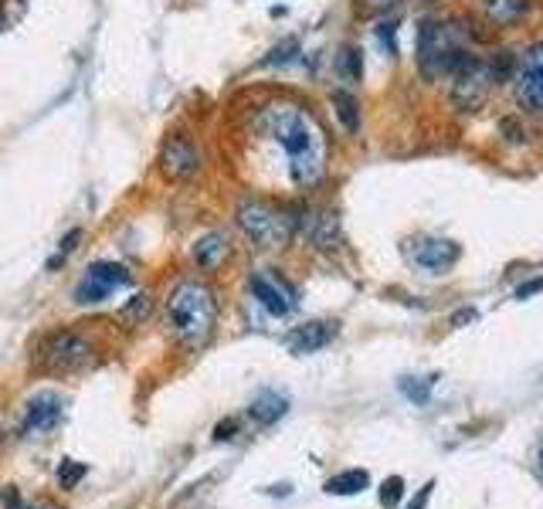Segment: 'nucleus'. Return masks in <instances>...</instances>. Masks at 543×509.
Masks as SVG:
<instances>
[{"label": "nucleus", "instance_id": "nucleus-19", "mask_svg": "<svg viewBox=\"0 0 543 509\" xmlns=\"http://www.w3.org/2000/svg\"><path fill=\"white\" fill-rule=\"evenodd\" d=\"M330 106H333L336 119H340V126L347 129V133H360V102H357L353 92L333 89L330 92Z\"/></svg>", "mask_w": 543, "mask_h": 509}, {"label": "nucleus", "instance_id": "nucleus-27", "mask_svg": "<svg viewBox=\"0 0 543 509\" xmlns=\"http://www.w3.org/2000/svg\"><path fill=\"white\" fill-rule=\"evenodd\" d=\"M82 476H85V465L65 459V462H62V472H58V482H62V486L68 489V486H75V482H79Z\"/></svg>", "mask_w": 543, "mask_h": 509}, {"label": "nucleus", "instance_id": "nucleus-23", "mask_svg": "<svg viewBox=\"0 0 543 509\" xmlns=\"http://www.w3.org/2000/svg\"><path fill=\"white\" fill-rule=\"evenodd\" d=\"M150 309H153V299L146 296V292H140V296L129 299V306L123 309V319H126V323H133V319L140 323V319L150 316Z\"/></svg>", "mask_w": 543, "mask_h": 509}, {"label": "nucleus", "instance_id": "nucleus-17", "mask_svg": "<svg viewBox=\"0 0 543 509\" xmlns=\"http://www.w3.org/2000/svg\"><path fill=\"white\" fill-rule=\"evenodd\" d=\"M286 411H289V398L279 391H262L252 401V408H248L255 425H275L279 418H286Z\"/></svg>", "mask_w": 543, "mask_h": 509}, {"label": "nucleus", "instance_id": "nucleus-2", "mask_svg": "<svg viewBox=\"0 0 543 509\" xmlns=\"http://www.w3.org/2000/svg\"><path fill=\"white\" fill-rule=\"evenodd\" d=\"M469 28L455 17H428L418 28V68L428 82L452 79L459 68L472 62Z\"/></svg>", "mask_w": 543, "mask_h": 509}, {"label": "nucleus", "instance_id": "nucleus-21", "mask_svg": "<svg viewBox=\"0 0 543 509\" xmlns=\"http://www.w3.org/2000/svg\"><path fill=\"white\" fill-rule=\"evenodd\" d=\"M432 384H435V377H428V381H421V377H404L401 391H404V398H408V401L425 404V401H428V391H432Z\"/></svg>", "mask_w": 543, "mask_h": 509}, {"label": "nucleus", "instance_id": "nucleus-11", "mask_svg": "<svg viewBox=\"0 0 543 509\" xmlns=\"http://www.w3.org/2000/svg\"><path fill=\"white\" fill-rule=\"evenodd\" d=\"M248 286H252V296L258 299V303H262L265 313L289 316L292 309H296V292H292V286H286V282H282L279 275L255 272Z\"/></svg>", "mask_w": 543, "mask_h": 509}, {"label": "nucleus", "instance_id": "nucleus-9", "mask_svg": "<svg viewBox=\"0 0 543 509\" xmlns=\"http://www.w3.org/2000/svg\"><path fill=\"white\" fill-rule=\"evenodd\" d=\"M296 231H303V238L313 248H320V252H336V248L343 245L340 221H336V211H330V207H306V211L299 214Z\"/></svg>", "mask_w": 543, "mask_h": 509}, {"label": "nucleus", "instance_id": "nucleus-32", "mask_svg": "<svg viewBox=\"0 0 543 509\" xmlns=\"http://www.w3.org/2000/svg\"><path fill=\"white\" fill-rule=\"evenodd\" d=\"M7 503H11V509H28V506H21V499H17V493H7Z\"/></svg>", "mask_w": 543, "mask_h": 509}, {"label": "nucleus", "instance_id": "nucleus-20", "mask_svg": "<svg viewBox=\"0 0 543 509\" xmlns=\"http://www.w3.org/2000/svg\"><path fill=\"white\" fill-rule=\"evenodd\" d=\"M367 486H370L367 472L350 469V472H340V476H333L330 482H326V493L330 496H357V493H364Z\"/></svg>", "mask_w": 543, "mask_h": 509}, {"label": "nucleus", "instance_id": "nucleus-25", "mask_svg": "<svg viewBox=\"0 0 543 509\" xmlns=\"http://www.w3.org/2000/svg\"><path fill=\"white\" fill-rule=\"evenodd\" d=\"M520 68H533V72H543V41H533L530 48H523Z\"/></svg>", "mask_w": 543, "mask_h": 509}, {"label": "nucleus", "instance_id": "nucleus-33", "mask_svg": "<svg viewBox=\"0 0 543 509\" xmlns=\"http://www.w3.org/2000/svg\"><path fill=\"white\" fill-rule=\"evenodd\" d=\"M540 465H543V442H540Z\"/></svg>", "mask_w": 543, "mask_h": 509}, {"label": "nucleus", "instance_id": "nucleus-4", "mask_svg": "<svg viewBox=\"0 0 543 509\" xmlns=\"http://www.w3.org/2000/svg\"><path fill=\"white\" fill-rule=\"evenodd\" d=\"M235 221L238 228L245 231V238L252 241L255 248H286L292 235L299 228V218H292L289 211L275 207L272 201H262V197H245L235 207Z\"/></svg>", "mask_w": 543, "mask_h": 509}, {"label": "nucleus", "instance_id": "nucleus-12", "mask_svg": "<svg viewBox=\"0 0 543 509\" xmlns=\"http://www.w3.org/2000/svg\"><path fill=\"white\" fill-rule=\"evenodd\" d=\"M62 394L55 391H41L34 394L28 401V414H24V435H31V431H45L55 425L58 418H62Z\"/></svg>", "mask_w": 543, "mask_h": 509}, {"label": "nucleus", "instance_id": "nucleus-15", "mask_svg": "<svg viewBox=\"0 0 543 509\" xmlns=\"http://www.w3.org/2000/svg\"><path fill=\"white\" fill-rule=\"evenodd\" d=\"M228 255H231V238L224 235V231H211V235L197 238L194 245V262L201 265L204 272L221 269V265L228 262Z\"/></svg>", "mask_w": 543, "mask_h": 509}, {"label": "nucleus", "instance_id": "nucleus-5", "mask_svg": "<svg viewBox=\"0 0 543 509\" xmlns=\"http://www.w3.org/2000/svg\"><path fill=\"white\" fill-rule=\"evenodd\" d=\"M493 85H499L496 72H493V62H486V58H472L469 65L452 75L448 99H452V106L459 112H476V109L486 106Z\"/></svg>", "mask_w": 543, "mask_h": 509}, {"label": "nucleus", "instance_id": "nucleus-10", "mask_svg": "<svg viewBox=\"0 0 543 509\" xmlns=\"http://www.w3.org/2000/svg\"><path fill=\"white\" fill-rule=\"evenodd\" d=\"M459 255H462V248L448 238H428L425 235V238L408 241V258L418 265V269H425L432 275H445L455 262H459Z\"/></svg>", "mask_w": 543, "mask_h": 509}, {"label": "nucleus", "instance_id": "nucleus-3", "mask_svg": "<svg viewBox=\"0 0 543 509\" xmlns=\"http://www.w3.org/2000/svg\"><path fill=\"white\" fill-rule=\"evenodd\" d=\"M167 319L180 343L201 347L214 330V319H218V299H214V292L204 282L184 279L177 282L167 299Z\"/></svg>", "mask_w": 543, "mask_h": 509}, {"label": "nucleus", "instance_id": "nucleus-28", "mask_svg": "<svg viewBox=\"0 0 543 509\" xmlns=\"http://www.w3.org/2000/svg\"><path fill=\"white\" fill-rule=\"evenodd\" d=\"M401 493H404V482H401L398 476H391V479H387L384 486H381V503H384V506H394V503L401 499Z\"/></svg>", "mask_w": 543, "mask_h": 509}, {"label": "nucleus", "instance_id": "nucleus-8", "mask_svg": "<svg viewBox=\"0 0 543 509\" xmlns=\"http://www.w3.org/2000/svg\"><path fill=\"white\" fill-rule=\"evenodd\" d=\"M160 167L170 180H191L201 174V150L191 136L174 133L160 150Z\"/></svg>", "mask_w": 543, "mask_h": 509}, {"label": "nucleus", "instance_id": "nucleus-30", "mask_svg": "<svg viewBox=\"0 0 543 509\" xmlns=\"http://www.w3.org/2000/svg\"><path fill=\"white\" fill-rule=\"evenodd\" d=\"M432 489H435V482H428L425 489L418 493V499H411V506L408 509H425V503H428V496H432Z\"/></svg>", "mask_w": 543, "mask_h": 509}, {"label": "nucleus", "instance_id": "nucleus-16", "mask_svg": "<svg viewBox=\"0 0 543 509\" xmlns=\"http://www.w3.org/2000/svg\"><path fill=\"white\" fill-rule=\"evenodd\" d=\"M530 11V0H482V14L493 28H513Z\"/></svg>", "mask_w": 543, "mask_h": 509}, {"label": "nucleus", "instance_id": "nucleus-26", "mask_svg": "<svg viewBox=\"0 0 543 509\" xmlns=\"http://www.w3.org/2000/svg\"><path fill=\"white\" fill-rule=\"evenodd\" d=\"M377 38H381V45L391 51V55H398V21H381Z\"/></svg>", "mask_w": 543, "mask_h": 509}, {"label": "nucleus", "instance_id": "nucleus-31", "mask_svg": "<svg viewBox=\"0 0 543 509\" xmlns=\"http://www.w3.org/2000/svg\"><path fill=\"white\" fill-rule=\"evenodd\" d=\"M540 289H543V282H530V286H523L520 292H516V296L527 299V296H533V292H540Z\"/></svg>", "mask_w": 543, "mask_h": 509}, {"label": "nucleus", "instance_id": "nucleus-14", "mask_svg": "<svg viewBox=\"0 0 543 509\" xmlns=\"http://www.w3.org/2000/svg\"><path fill=\"white\" fill-rule=\"evenodd\" d=\"M333 336H336V323H306L289 333V350L296 353V357H306V353L323 350Z\"/></svg>", "mask_w": 543, "mask_h": 509}, {"label": "nucleus", "instance_id": "nucleus-24", "mask_svg": "<svg viewBox=\"0 0 543 509\" xmlns=\"http://www.w3.org/2000/svg\"><path fill=\"white\" fill-rule=\"evenodd\" d=\"M82 241V231H68L65 241H62V248H58V255H51L48 258V269H58V265H65V258L75 252V245Z\"/></svg>", "mask_w": 543, "mask_h": 509}, {"label": "nucleus", "instance_id": "nucleus-29", "mask_svg": "<svg viewBox=\"0 0 543 509\" xmlns=\"http://www.w3.org/2000/svg\"><path fill=\"white\" fill-rule=\"evenodd\" d=\"M235 431H238V421H221V425L214 428V438L224 442V438H235Z\"/></svg>", "mask_w": 543, "mask_h": 509}, {"label": "nucleus", "instance_id": "nucleus-13", "mask_svg": "<svg viewBox=\"0 0 543 509\" xmlns=\"http://www.w3.org/2000/svg\"><path fill=\"white\" fill-rule=\"evenodd\" d=\"M513 96L516 106L530 116H543V72H533V68H520L513 75Z\"/></svg>", "mask_w": 543, "mask_h": 509}, {"label": "nucleus", "instance_id": "nucleus-1", "mask_svg": "<svg viewBox=\"0 0 543 509\" xmlns=\"http://www.w3.org/2000/svg\"><path fill=\"white\" fill-rule=\"evenodd\" d=\"M252 133L282 157V174L296 191H313L330 170V140L320 119L299 102H272L258 109Z\"/></svg>", "mask_w": 543, "mask_h": 509}, {"label": "nucleus", "instance_id": "nucleus-22", "mask_svg": "<svg viewBox=\"0 0 543 509\" xmlns=\"http://www.w3.org/2000/svg\"><path fill=\"white\" fill-rule=\"evenodd\" d=\"M299 55V41L296 38H286L282 45H275L269 51V58H265V65H292Z\"/></svg>", "mask_w": 543, "mask_h": 509}, {"label": "nucleus", "instance_id": "nucleus-6", "mask_svg": "<svg viewBox=\"0 0 543 509\" xmlns=\"http://www.w3.org/2000/svg\"><path fill=\"white\" fill-rule=\"evenodd\" d=\"M129 279H133V275H129L126 265H119V262L89 265V272H85L82 282L75 286V303H85V306L102 303V299H109L116 289L129 286Z\"/></svg>", "mask_w": 543, "mask_h": 509}, {"label": "nucleus", "instance_id": "nucleus-7", "mask_svg": "<svg viewBox=\"0 0 543 509\" xmlns=\"http://www.w3.org/2000/svg\"><path fill=\"white\" fill-rule=\"evenodd\" d=\"M38 357H41V364L51 370H72V367H82L85 360L92 357V343L79 333L62 330V333L48 336Z\"/></svg>", "mask_w": 543, "mask_h": 509}, {"label": "nucleus", "instance_id": "nucleus-18", "mask_svg": "<svg viewBox=\"0 0 543 509\" xmlns=\"http://www.w3.org/2000/svg\"><path fill=\"white\" fill-rule=\"evenodd\" d=\"M333 68H336V75H340V82H347V85L360 82L364 79V51L347 41V45L336 48Z\"/></svg>", "mask_w": 543, "mask_h": 509}]
</instances>
